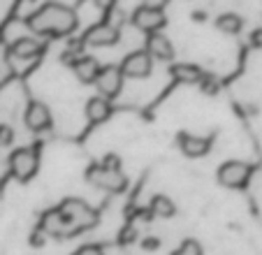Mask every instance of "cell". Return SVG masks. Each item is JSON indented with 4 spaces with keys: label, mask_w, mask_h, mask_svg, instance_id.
<instances>
[{
    "label": "cell",
    "mask_w": 262,
    "mask_h": 255,
    "mask_svg": "<svg viewBox=\"0 0 262 255\" xmlns=\"http://www.w3.org/2000/svg\"><path fill=\"white\" fill-rule=\"evenodd\" d=\"M251 45L255 47V49H262V28H255L251 35Z\"/></svg>",
    "instance_id": "cell-25"
},
{
    "label": "cell",
    "mask_w": 262,
    "mask_h": 255,
    "mask_svg": "<svg viewBox=\"0 0 262 255\" xmlns=\"http://www.w3.org/2000/svg\"><path fill=\"white\" fill-rule=\"evenodd\" d=\"M91 3H93L95 7H100V10H107V12L116 5V0H91Z\"/></svg>",
    "instance_id": "cell-26"
},
{
    "label": "cell",
    "mask_w": 262,
    "mask_h": 255,
    "mask_svg": "<svg viewBox=\"0 0 262 255\" xmlns=\"http://www.w3.org/2000/svg\"><path fill=\"white\" fill-rule=\"evenodd\" d=\"M33 33L37 35H47V37H65L72 35L74 30L79 28V16L70 5L63 3H47L40 10H35L33 14L26 19Z\"/></svg>",
    "instance_id": "cell-1"
},
{
    "label": "cell",
    "mask_w": 262,
    "mask_h": 255,
    "mask_svg": "<svg viewBox=\"0 0 262 255\" xmlns=\"http://www.w3.org/2000/svg\"><path fill=\"white\" fill-rule=\"evenodd\" d=\"M216 28L225 35H237L244 28V19L239 14H234V12H225V14H221L216 19Z\"/></svg>",
    "instance_id": "cell-18"
},
{
    "label": "cell",
    "mask_w": 262,
    "mask_h": 255,
    "mask_svg": "<svg viewBox=\"0 0 262 255\" xmlns=\"http://www.w3.org/2000/svg\"><path fill=\"white\" fill-rule=\"evenodd\" d=\"M12 139H14L12 128L10 125H0V144H3V146H7V144H12Z\"/></svg>",
    "instance_id": "cell-22"
},
{
    "label": "cell",
    "mask_w": 262,
    "mask_h": 255,
    "mask_svg": "<svg viewBox=\"0 0 262 255\" xmlns=\"http://www.w3.org/2000/svg\"><path fill=\"white\" fill-rule=\"evenodd\" d=\"M72 255H104V250L95 244H86V246H81V248L74 250Z\"/></svg>",
    "instance_id": "cell-21"
},
{
    "label": "cell",
    "mask_w": 262,
    "mask_h": 255,
    "mask_svg": "<svg viewBox=\"0 0 262 255\" xmlns=\"http://www.w3.org/2000/svg\"><path fill=\"white\" fill-rule=\"evenodd\" d=\"M100 165L109 167V169H121V160H119V156H114V153H107V156H104V160L100 162Z\"/></svg>",
    "instance_id": "cell-23"
},
{
    "label": "cell",
    "mask_w": 262,
    "mask_h": 255,
    "mask_svg": "<svg viewBox=\"0 0 262 255\" xmlns=\"http://www.w3.org/2000/svg\"><path fill=\"white\" fill-rule=\"evenodd\" d=\"M146 51L151 58H158V60H172L174 58V45L172 39L165 37L163 33H151L146 37Z\"/></svg>",
    "instance_id": "cell-11"
},
{
    "label": "cell",
    "mask_w": 262,
    "mask_h": 255,
    "mask_svg": "<svg viewBox=\"0 0 262 255\" xmlns=\"http://www.w3.org/2000/svg\"><path fill=\"white\" fill-rule=\"evenodd\" d=\"M169 74H172L174 81L188 83V86L200 83L204 79V72L198 68V65H193V63H174L172 68H169Z\"/></svg>",
    "instance_id": "cell-16"
},
{
    "label": "cell",
    "mask_w": 262,
    "mask_h": 255,
    "mask_svg": "<svg viewBox=\"0 0 262 255\" xmlns=\"http://www.w3.org/2000/svg\"><path fill=\"white\" fill-rule=\"evenodd\" d=\"M86 181L107 193H121L128 186V179L121 169H109L104 165H91L89 172H86Z\"/></svg>",
    "instance_id": "cell-3"
},
{
    "label": "cell",
    "mask_w": 262,
    "mask_h": 255,
    "mask_svg": "<svg viewBox=\"0 0 262 255\" xmlns=\"http://www.w3.org/2000/svg\"><path fill=\"white\" fill-rule=\"evenodd\" d=\"M40 227H42V232H45V235H51V237H68V235H72V230H70V225L65 223L63 214H60L58 209L47 211L45 216H42V221H40Z\"/></svg>",
    "instance_id": "cell-14"
},
{
    "label": "cell",
    "mask_w": 262,
    "mask_h": 255,
    "mask_svg": "<svg viewBox=\"0 0 262 255\" xmlns=\"http://www.w3.org/2000/svg\"><path fill=\"white\" fill-rule=\"evenodd\" d=\"M72 70H74V77L79 79L81 83H95L102 65H100L93 56H81V58H77L72 63Z\"/></svg>",
    "instance_id": "cell-15"
},
{
    "label": "cell",
    "mask_w": 262,
    "mask_h": 255,
    "mask_svg": "<svg viewBox=\"0 0 262 255\" xmlns=\"http://www.w3.org/2000/svg\"><path fill=\"white\" fill-rule=\"evenodd\" d=\"M130 239H135V230H125V235H123V241H130Z\"/></svg>",
    "instance_id": "cell-27"
},
{
    "label": "cell",
    "mask_w": 262,
    "mask_h": 255,
    "mask_svg": "<svg viewBox=\"0 0 262 255\" xmlns=\"http://www.w3.org/2000/svg\"><path fill=\"white\" fill-rule=\"evenodd\" d=\"M172 255H202V246H200L195 239H186Z\"/></svg>",
    "instance_id": "cell-20"
},
{
    "label": "cell",
    "mask_w": 262,
    "mask_h": 255,
    "mask_svg": "<svg viewBox=\"0 0 262 255\" xmlns=\"http://www.w3.org/2000/svg\"><path fill=\"white\" fill-rule=\"evenodd\" d=\"M37 167H40V156H37L35 148L21 146V148H16V151H12L10 174L16 181H30V179L37 174Z\"/></svg>",
    "instance_id": "cell-4"
},
{
    "label": "cell",
    "mask_w": 262,
    "mask_h": 255,
    "mask_svg": "<svg viewBox=\"0 0 262 255\" xmlns=\"http://www.w3.org/2000/svg\"><path fill=\"white\" fill-rule=\"evenodd\" d=\"M179 148H181L183 156H188V158H202L211 148V139L183 133V135H179Z\"/></svg>",
    "instance_id": "cell-13"
},
{
    "label": "cell",
    "mask_w": 262,
    "mask_h": 255,
    "mask_svg": "<svg viewBox=\"0 0 262 255\" xmlns=\"http://www.w3.org/2000/svg\"><path fill=\"white\" fill-rule=\"evenodd\" d=\"M58 211L63 214L65 223L70 225V230L79 232V230H89L98 223V211L93 206H89L84 200H77V197H68V200L60 202Z\"/></svg>",
    "instance_id": "cell-2"
},
{
    "label": "cell",
    "mask_w": 262,
    "mask_h": 255,
    "mask_svg": "<svg viewBox=\"0 0 262 255\" xmlns=\"http://www.w3.org/2000/svg\"><path fill=\"white\" fill-rule=\"evenodd\" d=\"M151 72H154V58L144 49L128 54L121 63V74L128 79H146Z\"/></svg>",
    "instance_id": "cell-9"
},
{
    "label": "cell",
    "mask_w": 262,
    "mask_h": 255,
    "mask_svg": "<svg viewBox=\"0 0 262 255\" xmlns=\"http://www.w3.org/2000/svg\"><path fill=\"white\" fill-rule=\"evenodd\" d=\"M133 24L139 30L151 35V33H160V28H165L167 16H165L163 7H158V5H142L133 12Z\"/></svg>",
    "instance_id": "cell-6"
},
{
    "label": "cell",
    "mask_w": 262,
    "mask_h": 255,
    "mask_svg": "<svg viewBox=\"0 0 262 255\" xmlns=\"http://www.w3.org/2000/svg\"><path fill=\"white\" fill-rule=\"evenodd\" d=\"M119 39H121V28H114L107 21H102V24H93L86 30L84 37H81V45L104 49V47H114Z\"/></svg>",
    "instance_id": "cell-7"
},
{
    "label": "cell",
    "mask_w": 262,
    "mask_h": 255,
    "mask_svg": "<svg viewBox=\"0 0 262 255\" xmlns=\"http://www.w3.org/2000/svg\"><path fill=\"white\" fill-rule=\"evenodd\" d=\"M158 246H160L158 237H146V239L142 241V248L144 250H158Z\"/></svg>",
    "instance_id": "cell-24"
},
{
    "label": "cell",
    "mask_w": 262,
    "mask_h": 255,
    "mask_svg": "<svg viewBox=\"0 0 262 255\" xmlns=\"http://www.w3.org/2000/svg\"><path fill=\"white\" fill-rule=\"evenodd\" d=\"M112 116V102L107 98H100V95H93L86 102V118L91 123H104Z\"/></svg>",
    "instance_id": "cell-17"
},
{
    "label": "cell",
    "mask_w": 262,
    "mask_h": 255,
    "mask_svg": "<svg viewBox=\"0 0 262 255\" xmlns=\"http://www.w3.org/2000/svg\"><path fill=\"white\" fill-rule=\"evenodd\" d=\"M24 121H26V125H28V130H33V133H45V130L51 128L54 118H51V112L45 102H40V100H30L28 107H26Z\"/></svg>",
    "instance_id": "cell-10"
},
{
    "label": "cell",
    "mask_w": 262,
    "mask_h": 255,
    "mask_svg": "<svg viewBox=\"0 0 262 255\" xmlns=\"http://www.w3.org/2000/svg\"><path fill=\"white\" fill-rule=\"evenodd\" d=\"M95 89H98L100 98H116V95L121 93V89H123V74H121V68H116V65H104L102 70H100L98 79H95Z\"/></svg>",
    "instance_id": "cell-8"
},
{
    "label": "cell",
    "mask_w": 262,
    "mask_h": 255,
    "mask_svg": "<svg viewBox=\"0 0 262 255\" xmlns=\"http://www.w3.org/2000/svg\"><path fill=\"white\" fill-rule=\"evenodd\" d=\"M45 51V45L35 37H16L10 45V54L21 60H33Z\"/></svg>",
    "instance_id": "cell-12"
},
{
    "label": "cell",
    "mask_w": 262,
    "mask_h": 255,
    "mask_svg": "<svg viewBox=\"0 0 262 255\" xmlns=\"http://www.w3.org/2000/svg\"><path fill=\"white\" fill-rule=\"evenodd\" d=\"M253 174V167L244 160H228L218 167V183L225 188H244Z\"/></svg>",
    "instance_id": "cell-5"
},
{
    "label": "cell",
    "mask_w": 262,
    "mask_h": 255,
    "mask_svg": "<svg viewBox=\"0 0 262 255\" xmlns=\"http://www.w3.org/2000/svg\"><path fill=\"white\" fill-rule=\"evenodd\" d=\"M148 209L158 218H172L174 214H177V204H174L167 195H156L154 200H151V204H148Z\"/></svg>",
    "instance_id": "cell-19"
},
{
    "label": "cell",
    "mask_w": 262,
    "mask_h": 255,
    "mask_svg": "<svg viewBox=\"0 0 262 255\" xmlns=\"http://www.w3.org/2000/svg\"><path fill=\"white\" fill-rule=\"evenodd\" d=\"M0 42H3V30H0Z\"/></svg>",
    "instance_id": "cell-28"
}]
</instances>
